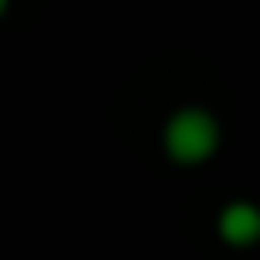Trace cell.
Wrapping results in <instances>:
<instances>
[{"instance_id":"obj_1","label":"cell","mask_w":260,"mask_h":260,"mask_svg":"<svg viewBox=\"0 0 260 260\" xmlns=\"http://www.w3.org/2000/svg\"><path fill=\"white\" fill-rule=\"evenodd\" d=\"M219 151V123L201 105H183L165 123V155L174 165H201Z\"/></svg>"},{"instance_id":"obj_2","label":"cell","mask_w":260,"mask_h":260,"mask_svg":"<svg viewBox=\"0 0 260 260\" xmlns=\"http://www.w3.org/2000/svg\"><path fill=\"white\" fill-rule=\"evenodd\" d=\"M219 238L233 242V247H251L260 238V210L251 201H229L219 210Z\"/></svg>"},{"instance_id":"obj_3","label":"cell","mask_w":260,"mask_h":260,"mask_svg":"<svg viewBox=\"0 0 260 260\" xmlns=\"http://www.w3.org/2000/svg\"><path fill=\"white\" fill-rule=\"evenodd\" d=\"M0 14H5V0H0Z\"/></svg>"}]
</instances>
